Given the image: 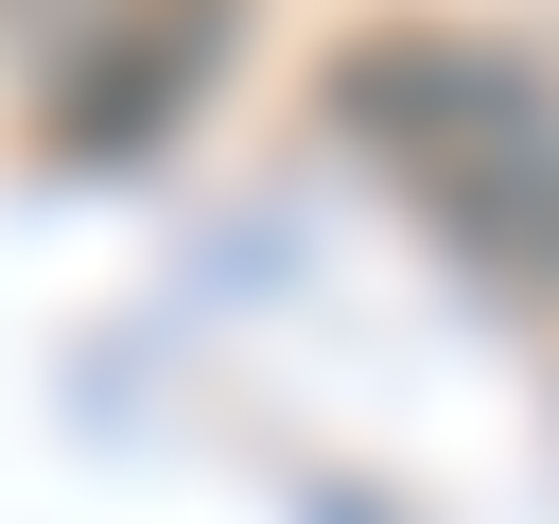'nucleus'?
Masks as SVG:
<instances>
[{
	"label": "nucleus",
	"mask_w": 559,
	"mask_h": 524,
	"mask_svg": "<svg viewBox=\"0 0 559 524\" xmlns=\"http://www.w3.org/2000/svg\"><path fill=\"white\" fill-rule=\"evenodd\" d=\"M332 122L402 175V192H437L489 262L542 227V192H559V87L524 70V52H489V35H367L349 70H332Z\"/></svg>",
	"instance_id": "1"
},
{
	"label": "nucleus",
	"mask_w": 559,
	"mask_h": 524,
	"mask_svg": "<svg viewBox=\"0 0 559 524\" xmlns=\"http://www.w3.org/2000/svg\"><path fill=\"white\" fill-rule=\"evenodd\" d=\"M227 17L245 0H87L70 17V70H52V157H157L192 105H210V70H227Z\"/></svg>",
	"instance_id": "2"
},
{
	"label": "nucleus",
	"mask_w": 559,
	"mask_h": 524,
	"mask_svg": "<svg viewBox=\"0 0 559 524\" xmlns=\"http://www.w3.org/2000/svg\"><path fill=\"white\" fill-rule=\"evenodd\" d=\"M507 262H524V279H559V192H542V227H524V245H507Z\"/></svg>",
	"instance_id": "3"
}]
</instances>
